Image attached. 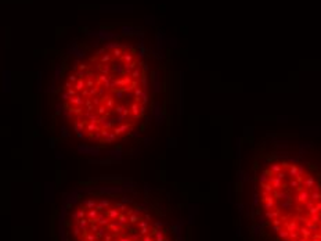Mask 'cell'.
Returning <instances> with one entry per match:
<instances>
[{
	"mask_svg": "<svg viewBox=\"0 0 321 241\" xmlns=\"http://www.w3.org/2000/svg\"><path fill=\"white\" fill-rule=\"evenodd\" d=\"M144 49L109 40L87 62L75 60L61 94L65 118L80 139L109 146L144 121L150 105Z\"/></svg>",
	"mask_w": 321,
	"mask_h": 241,
	"instance_id": "cell-1",
	"label": "cell"
},
{
	"mask_svg": "<svg viewBox=\"0 0 321 241\" xmlns=\"http://www.w3.org/2000/svg\"><path fill=\"white\" fill-rule=\"evenodd\" d=\"M65 226L68 241H177L159 209L116 191L91 190L78 197Z\"/></svg>",
	"mask_w": 321,
	"mask_h": 241,
	"instance_id": "cell-3",
	"label": "cell"
},
{
	"mask_svg": "<svg viewBox=\"0 0 321 241\" xmlns=\"http://www.w3.org/2000/svg\"><path fill=\"white\" fill-rule=\"evenodd\" d=\"M246 220L256 241H321V166L299 151L256 155L245 182Z\"/></svg>",
	"mask_w": 321,
	"mask_h": 241,
	"instance_id": "cell-2",
	"label": "cell"
}]
</instances>
